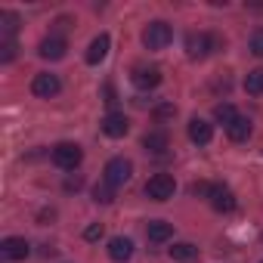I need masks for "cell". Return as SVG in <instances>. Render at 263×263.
Wrapping results in <instances>:
<instances>
[{
    "instance_id": "cell-1",
    "label": "cell",
    "mask_w": 263,
    "mask_h": 263,
    "mask_svg": "<svg viewBox=\"0 0 263 263\" xmlns=\"http://www.w3.org/2000/svg\"><path fill=\"white\" fill-rule=\"evenodd\" d=\"M171 41H174V28H171L167 22H149V25L143 28V44H146L149 50H164Z\"/></svg>"
},
{
    "instance_id": "cell-2",
    "label": "cell",
    "mask_w": 263,
    "mask_h": 263,
    "mask_svg": "<svg viewBox=\"0 0 263 263\" xmlns=\"http://www.w3.org/2000/svg\"><path fill=\"white\" fill-rule=\"evenodd\" d=\"M220 47V37H214V34H204V31H192L189 37H186V56L189 59H204L211 50H217Z\"/></svg>"
},
{
    "instance_id": "cell-3",
    "label": "cell",
    "mask_w": 263,
    "mask_h": 263,
    "mask_svg": "<svg viewBox=\"0 0 263 263\" xmlns=\"http://www.w3.org/2000/svg\"><path fill=\"white\" fill-rule=\"evenodd\" d=\"M81 158H84V152H81L78 143H59V146H53V164L62 167V171H74L81 164Z\"/></svg>"
},
{
    "instance_id": "cell-4",
    "label": "cell",
    "mask_w": 263,
    "mask_h": 263,
    "mask_svg": "<svg viewBox=\"0 0 263 263\" xmlns=\"http://www.w3.org/2000/svg\"><path fill=\"white\" fill-rule=\"evenodd\" d=\"M174 192H177V183H174L171 174H155L146 183V195L152 201H167V198H174Z\"/></svg>"
},
{
    "instance_id": "cell-5",
    "label": "cell",
    "mask_w": 263,
    "mask_h": 263,
    "mask_svg": "<svg viewBox=\"0 0 263 263\" xmlns=\"http://www.w3.org/2000/svg\"><path fill=\"white\" fill-rule=\"evenodd\" d=\"M102 174H105L102 180H105L108 186H124V183L130 180V174H134V164H130L127 158H111Z\"/></svg>"
},
{
    "instance_id": "cell-6",
    "label": "cell",
    "mask_w": 263,
    "mask_h": 263,
    "mask_svg": "<svg viewBox=\"0 0 263 263\" xmlns=\"http://www.w3.org/2000/svg\"><path fill=\"white\" fill-rule=\"evenodd\" d=\"M59 90H62V81H59V74L41 71V74H34V81H31V93H34V96H41V99H53Z\"/></svg>"
},
{
    "instance_id": "cell-7",
    "label": "cell",
    "mask_w": 263,
    "mask_h": 263,
    "mask_svg": "<svg viewBox=\"0 0 263 263\" xmlns=\"http://www.w3.org/2000/svg\"><path fill=\"white\" fill-rule=\"evenodd\" d=\"M102 134L105 137H111V140H121V137H127V130H130V121H127V115H121V111H108L105 118H102Z\"/></svg>"
},
{
    "instance_id": "cell-8",
    "label": "cell",
    "mask_w": 263,
    "mask_h": 263,
    "mask_svg": "<svg viewBox=\"0 0 263 263\" xmlns=\"http://www.w3.org/2000/svg\"><path fill=\"white\" fill-rule=\"evenodd\" d=\"M130 81H134L140 90H152L161 84V68L158 65H137L134 74H130Z\"/></svg>"
},
{
    "instance_id": "cell-9",
    "label": "cell",
    "mask_w": 263,
    "mask_h": 263,
    "mask_svg": "<svg viewBox=\"0 0 263 263\" xmlns=\"http://www.w3.org/2000/svg\"><path fill=\"white\" fill-rule=\"evenodd\" d=\"M235 204H238V201H235L232 189H226V186H220V183L211 189V208H214V211H220V214H232Z\"/></svg>"
},
{
    "instance_id": "cell-10",
    "label": "cell",
    "mask_w": 263,
    "mask_h": 263,
    "mask_svg": "<svg viewBox=\"0 0 263 263\" xmlns=\"http://www.w3.org/2000/svg\"><path fill=\"white\" fill-rule=\"evenodd\" d=\"M65 50H68V44H65L62 37H56V34H50V37H44V41H41V47H37V53H41V59H50V62H56V59H62V56H65Z\"/></svg>"
},
{
    "instance_id": "cell-11",
    "label": "cell",
    "mask_w": 263,
    "mask_h": 263,
    "mask_svg": "<svg viewBox=\"0 0 263 263\" xmlns=\"http://www.w3.org/2000/svg\"><path fill=\"white\" fill-rule=\"evenodd\" d=\"M0 254H4L7 260H25L28 254H31V245L25 241V238H4V245H0Z\"/></svg>"
},
{
    "instance_id": "cell-12",
    "label": "cell",
    "mask_w": 263,
    "mask_h": 263,
    "mask_svg": "<svg viewBox=\"0 0 263 263\" xmlns=\"http://www.w3.org/2000/svg\"><path fill=\"white\" fill-rule=\"evenodd\" d=\"M108 257L118 260V263H127L130 257H134V241L124 238V235H115V238L108 241Z\"/></svg>"
},
{
    "instance_id": "cell-13",
    "label": "cell",
    "mask_w": 263,
    "mask_h": 263,
    "mask_svg": "<svg viewBox=\"0 0 263 263\" xmlns=\"http://www.w3.org/2000/svg\"><path fill=\"white\" fill-rule=\"evenodd\" d=\"M211 137H214V127H211L204 118H192V121H189V140H192V143L208 146Z\"/></svg>"
},
{
    "instance_id": "cell-14",
    "label": "cell",
    "mask_w": 263,
    "mask_h": 263,
    "mask_svg": "<svg viewBox=\"0 0 263 263\" xmlns=\"http://www.w3.org/2000/svg\"><path fill=\"white\" fill-rule=\"evenodd\" d=\"M143 146H146V152H152V155H161V152H167V146H171L167 130H149V134L143 137Z\"/></svg>"
},
{
    "instance_id": "cell-15",
    "label": "cell",
    "mask_w": 263,
    "mask_h": 263,
    "mask_svg": "<svg viewBox=\"0 0 263 263\" xmlns=\"http://www.w3.org/2000/svg\"><path fill=\"white\" fill-rule=\"evenodd\" d=\"M108 47H111L108 34H99V37H93V41H90V50H87V62H90V65L102 62V59L108 56Z\"/></svg>"
},
{
    "instance_id": "cell-16",
    "label": "cell",
    "mask_w": 263,
    "mask_h": 263,
    "mask_svg": "<svg viewBox=\"0 0 263 263\" xmlns=\"http://www.w3.org/2000/svg\"><path fill=\"white\" fill-rule=\"evenodd\" d=\"M146 235H149V241L161 245V241H167V238L174 235V226H171L167 220H152V223L146 226Z\"/></svg>"
},
{
    "instance_id": "cell-17",
    "label": "cell",
    "mask_w": 263,
    "mask_h": 263,
    "mask_svg": "<svg viewBox=\"0 0 263 263\" xmlns=\"http://www.w3.org/2000/svg\"><path fill=\"white\" fill-rule=\"evenodd\" d=\"M226 137H229L232 143H245V140L251 137V121L238 115V118H235V121H232V124L226 127Z\"/></svg>"
},
{
    "instance_id": "cell-18",
    "label": "cell",
    "mask_w": 263,
    "mask_h": 263,
    "mask_svg": "<svg viewBox=\"0 0 263 263\" xmlns=\"http://www.w3.org/2000/svg\"><path fill=\"white\" fill-rule=\"evenodd\" d=\"M195 257H198V248L192 241H177L171 248V260H177V263H192Z\"/></svg>"
},
{
    "instance_id": "cell-19",
    "label": "cell",
    "mask_w": 263,
    "mask_h": 263,
    "mask_svg": "<svg viewBox=\"0 0 263 263\" xmlns=\"http://www.w3.org/2000/svg\"><path fill=\"white\" fill-rule=\"evenodd\" d=\"M16 31H19V16L10 13V10H4V13H0V37H4V41H13Z\"/></svg>"
},
{
    "instance_id": "cell-20",
    "label": "cell",
    "mask_w": 263,
    "mask_h": 263,
    "mask_svg": "<svg viewBox=\"0 0 263 263\" xmlns=\"http://www.w3.org/2000/svg\"><path fill=\"white\" fill-rule=\"evenodd\" d=\"M245 90H248L251 96H260V93H263V68L248 71V78H245Z\"/></svg>"
},
{
    "instance_id": "cell-21",
    "label": "cell",
    "mask_w": 263,
    "mask_h": 263,
    "mask_svg": "<svg viewBox=\"0 0 263 263\" xmlns=\"http://www.w3.org/2000/svg\"><path fill=\"white\" fill-rule=\"evenodd\" d=\"M93 201H99V204H111V201H115V186H108L105 180L96 183V186H93Z\"/></svg>"
},
{
    "instance_id": "cell-22",
    "label": "cell",
    "mask_w": 263,
    "mask_h": 263,
    "mask_svg": "<svg viewBox=\"0 0 263 263\" xmlns=\"http://www.w3.org/2000/svg\"><path fill=\"white\" fill-rule=\"evenodd\" d=\"M214 118H217V121H220L223 127H229V124H232V121H235L238 115H235V108H232L229 102H220V105L214 108Z\"/></svg>"
},
{
    "instance_id": "cell-23",
    "label": "cell",
    "mask_w": 263,
    "mask_h": 263,
    "mask_svg": "<svg viewBox=\"0 0 263 263\" xmlns=\"http://www.w3.org/2000/svg\"><path fill=\"white\" fill-rule=\"evenodd\" d=\"M13 59H16V44L4 41V44H0V62H13Z\"/></svg>"
},
{
    "instance_id": "cell-24",
    "label": "cell",
    "mask_w": 263,
    "mask_h": 263,
    "mask_svg": "<svg viewBox=\"0 0 263 263\" xmlns=\"http://www.w3.org/2000/svg\"><path fill=\"white\" fill-rule=\"evenodd\" d=\"M211 189H214L211 183H204V180H198V183H192V189H189V192H192L195 198H211Z\"/></svg>"
},
{
    "instance_id": "cell-25",
    "label": "cell",
    "mask_w": 263,
    "mask_h": 263,
    "mask_svg": "<svg viewBox=\"0 0 263 263\" xmlns=\"http://www.w3.org/2000/svg\"><path fill=\"white\" fill-rule=\"evenodd\" d=\"M251 53H254V56H263V28H257V31L251 34Z\"/></svg>"
},
{
    "instance_id": "cell-26",
    "label": "cell",
    "mask_w": 263,
    "mask_h": 263,
    "mask_svg": "<svg viewBox=\"0 0 263 263\" xmlns=\"http://www.w3.org/2000/svg\"><path fill=\"white\" fill-rule=\"evenodd\" d=\"M84 238H87V241H99V238H102V223H90V226L84 229Z\"/></svg>"
},
{
    "instance_id": "cell-27",
    "label": "cell",
    "mask_w": 263,
    "mask_h": 263,
    "mask_svg": "<svg viewBox=\"0 0 263 263\" xmlns=\"http://www.w3.org/2000/svg\"><path fill=\"white\" fill-rule=\"evenodd\" d=\"M174 111H177V108H174L171 102H164V105H158V108H155V115H158V118H167V115H174Z\"/></svg>"
},
{
    "instance_id": "cell-28",
    "label": "cell",
    "mask_w": 263,
    "mask_h": 263,
    "mask_svg": "<svg viewBox=\"0 0 263 263\" xmlns=\"http://www.w3.org/2000/svg\"><path fill=\"white\" fill-rule=\"evenodd\" d=\"M105 102H108V105H115V102H118V96H115V87H111V84H105Z\"/></svg>"
},
{
    "instance_id": "cell-29",
    "label": "cell",
    "mask_w": 263,
    "mask_h": 263,
    "mask_svg": "<svg viewBox=\"0 0 263 263\" xmlns=\"http://www.w3.org/2000/svg\"><path fill=\"white\" fill-rule=\"evenodd\" d=\"M260 263H263V260H260Z\"/></svg>"
}]
</instances>
